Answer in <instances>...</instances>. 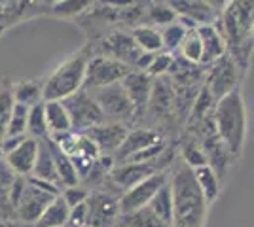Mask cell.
<instances>
[{
    "label": "cell",
    "instance_id": "ac0fdd59",
    "mask_svg": "<svg viewBox=\"0 0 254 227\" xmlns=\"http://www.w3.org/2000/svg\"><path fill=\"white\" fill-rule=\"evenodd\" d=\"M169 6L177 11L179 17H184L188 21L195 23L197 27L212 25L214 10L211 6H207L203 0H171Z\"/></svg>",
    "mask_w": 254,
    "mask_h": 227
},
{
    "label": "cell",
    "instance_id": "4316f807",
    "mask_svg": "<svg viewBox=\"0 0 254 227\" xmlns=\"http://www.w3.org/2000/svg\"><path fill=\"white\" fill-rule=\"evenodd\" d=\"M11 91H13V100L19 102V104H25V106H34L38 102H42V86L38 82H32V80H23V82H17L11 86Z\"/></svg>",
    "mask_w": 254,
    "mask_h": 227
},
{
    "label": "cell",
    "instance_id": "83f0119b",
    "mask_svg": "<svg viewBox=\"0 0 254 227\" xmlns=\"http://www.w3.org/2000/svg\"><path fill=\"white\" fill-rule=\"evenodd\" d=\"M180 57L190 63V65H201V57H203V47H201V38L197 33V27L195 29H186V34L182 38V44L179 47Z\"/></svg>",
    "mask_w": 254,
    "mask_h": 227
},
{
    "label": "cell",
    "instance_id": "7c38bea8",
    "mask_svg": "<svg viewBox=\"0 0 254 227\" xmlns=\"http://www.w3.org/2000/svg\"><path fill=\"white\" fill-rule=\"evenodd\" d=\"M127 133L129 131L126 129V125L116 121H105L101 125L87 129L84 135L95 144L101 155H114L127 138Z\"/></svg>",
    "mask_w": 254,
    "mask_h": 227
},
{
    "label": "cell",
    "instance_id": "4fadbf2b",
    "mask_svg": "<svg viewBox=\"0 0 254 227\" xmlns=\"http://www.w3.org/2000/svg\"><path fill=\"white\" fill-rule=\"evenodd\" d=\"M158 159L146 163H122L120 167H114L112 173L108 174L110 176V182L116 185L118 189H122V193H124L127 189H131L133 185H137L138 182L146 180L152 174L161 173L158 167Z\"/></svg>",
    "mask_w": 254,
    "mask_h": 227
},
{
    "label": "cell",
    "instance_id": "5b68a950",
    "mask_svg": "<svg viewBox=\"0 0 254 227\" xmlns=\"http://www.w3.org/2000/svg\"><path fill=\"white\" fill-rule=\"evenodd\" d=\"M131 70H133L131 66L118 61L114 57H108V55L93 57V59L87 61L84 89L95 91V89H101V87L120 84Z\"/></svg>",
    "mask_w": 254,
    "mask_h": 227
},
{
    "label": "cell",
    "instance_id": "f5cc1de1",
    "mask_svg": "<svg viewBox=\"0 0 254 227\" xmlns=\"http://www.w3.org/2000/svg\"><path fill=\"white\" fill-rule=\"evenodd\" d=\"M120 227H122V226H120Z\"/></svg>",
    "mask_w": 254,
    "mask_h": 227
},
{
    "label": "cell",
    "instance_id": "7402d4cb",
    "mask_svg": "<svg viewBox=\"0 0 254 227\" xmlns=\"http://www.w3.org/2000/svg\"><path fill=\"white\" fill-rule=\"evenodd\" d=\"M48 138V144H50V148H52V153H53V161H55V169H57V176H59V184L61 187H72V185H78L80 184V176L76 173V167L74 163L70 161V157L63 153V151L59 150L53 140L50 136H46Z\"/></svg>",
    "mask_w": 254,
    "mask_h": 227
},
{
    "label": "cell",
    "instance_id": "6da1fadb",
    "mask_svg": "<svg viewBox=\"0 0 254 227\" xmlns=\"http://www.w3.org/2000/svg\"><path fill=\"white\" fill-rule=\"evenodd\" d=\"M169 182L173 189V227H203L209 203L195 182L193 171L180 165Z\"/></svg>",
    "mask_w": 254,
    "mask_h": 227
},
{
    "label": "cell",
    "instance_id": "d4e9b609",
    "mask_svg": "<svg viewBox=\"0 0 254 227\" xmlns=\"http://www.w3.org/2000/svg\"><path fill=\"white\" fill-rule=\"evenodd\" d=\"M133 40L138 45L140 51H146V53H159L163 51V42H161V33L154 27L148 25H140L133 29Z\"/></svg>",
    "mask_w": 254,
    "mask_h": 227
},
{
    "label": "cell",
    "instance_id": "e575fe53",
    "mask_svg": "<svg viewBox=\"0 0 254 227\" xmlns=\"http://www.w3.org/2000/svg\"><path fill=\"white\" fill-rule=\"evenodd\" d=\"M182 157H184V165L190 167L191 171L207 165V157H205L201 144H195V142H188L182 146Z\"/></svg>",
    "mask_w": 254,
    "mask_h": 227
},
{
    "label": "cell",
    "instance_id": "681fc988",
    "mask_svg": "<svg viewBox=\"0 0 254 227\" xmlns=\"http://www.w3.org/2000/svg\"><path fill=\"white\" fill-rule=\"evenodd\" d=\"M0 220H2V216H0Z\"/></svg>",
    "mask_w": 254,
    "mask_h": 227
},
{
    "label": "cell",
    "instance_id": "ab89813d",
    "mask_svg": "<svg viewBox=\"0 0 254 227\" xmlns=\"http://www.w3.org/2000/svg\"><path fill=\"white\" fill-rule=\"evenodd\" d=\"M85 222H87V206L78 205L74 208H70V214H68V226L74 227H84Z\"/></svg>",
    "mask_w": 254,
    "mask_h": 227
},
{
    "label": "cell",
    "instance_id": "9a60e30c",
    "mask_svg": "<svg viewBox=\"0 0 254 227\" xmlns=\"http://www.w3.org/2000/svg\"><path fill=\"white\" fill-rule=\"evenodd\" d=\"M197 33L201 38L203 57L201 65H214L216 61H220L224 55H228V44L222 36L220 29L212 23V25H201L197 27Z\"/></svg>",
    "mask_w": 254,
    "mask_h": 227
},
{
    "label": "cell",
    "instance_id": "d6a6232c",
    "mask_svg": "<svg viewBox=\"0 0 254 227\" xmlns=\"http://www.w3.org/2000/svg\"><path fill=\"white\" fill-rule=\"evenodd\" d=\"M93 2L95 0H61L59 4L52 6L50 10L55 17L66 19V17H74V15H80L85 10H89L93 6Z\"/></svg>",
    "mask_w": 254,
    "mask_h": 227
},
{
    "label": "cell",
    "instance_id": "30bf717a",
    "mask_svg": "<svg viewBox=\"0 0 254 227\" xmlns=\"http://www.w3.org/2000/svg\"><path fill=\"white\" fill-rule=\"evenodd\" d=\"M59 197V195H57ZM55 199V195L48 193L40 189L38 185H34L29 180L27 182V187H25V193H23L19 205L15 206L13 210V216L17 218V222L21 224H27V226H34L40 216L44 214V210L48 208V205Z\"/></svg>",
    "mask_w": 254,
    "mask_h": 227
},
{
    "label": "cell",
    "instance_id": "52a82bcc",
    "mask_svg": "<svg viewBox=\"0 0 254 227\" xmlns=\"http://www.w3.org/2000/svg\"><path fill=\"white\" fill-rule=\"evenodd\" d=\"M87 227H116L120 224V197L106 189L91 191L87 201Z\"/></svg>",
    "mask_w": 254,
    "mask_h": 227
},
{
    "label": "cell",
    "instance_id": "bcb514c9",
    "mask_svg": "<svg viewBox=\"0 0 254 227\" xmlns=\"http://www.w3.org/2000/svg\"><path fill=\"white\" fill-rule=\"evenodd\" d=\"M0 159H4V151H2V146H0Z\"/></svg>",
    "mask_w": 254,
    "mask_h": 227
},
{
    "label": "cell",
    "instance_id": "f6af8a7d",
    "mask_svg": "<svg viewBox=\"0 0 254 227\" xmlns=\"http://www.w3.org/2000/svg\"><path fill=\"white\" fill-rule=\"evenodd\" d=\"M42 2H44V4H48V6L52 8V6H55V4H59L61 0H42Z\"/></svg>",
    "mask_w": 254,
    "mask_h": 227
},
{
    "label": "cell",
    "instance_id": "484cf974",
    "mask_svg": "<svg viewBox=\"0 0 254 227\" xmlns=\"http://www.w3.org/2000/svg\"><path fill=\"white\" fill-rule=\"evenodd\" d=\"M193 176H195V182L199 185L205 201L212 203L220 193V178H218V174L214 173L209 165H203L199 169H193Z\"/></svg>",
    "mask_w": 254,
    "mask_h": 227
},
{
    "label": "cell",
    "instance_id": "60d3db41",
    "mask_svg": "<svg viewBox=\"0 0 254 227\" xmlns=\"http://www.w3.org/2000/svg\"><path fill=\"white\" fill-rule=\"evenodd\" d=\"M25 138H27V135H25V136H10V135H6V136L2 138V142H0L2 151H4V157H6V153H10L11 150H15Z\"/></svg>",
    "mask_w": 254,
    "mask_h": 227
},
{
    "label": "cell",
    "instance_id": "f1b7e54d",
    "mask_svg": "<svg viewBox=\"0 0 254 227\" xmlns=\"http://www.w3.org/2000/svg\"><path fill=\"white\" fill-rule=\"evenodd\" d=\"M122 227H171L167 224H163L148 206L144 208H138L135 212H129V214H122L120 216V224Z\"/></svg>",
    "mask_w": 254,
    "mask_h": 227
},
{
    "label": "cell",
    "instance_id": "3957f363",
    "mask_svg": "<svg viewBox=\"0 0 254 227\" xmlns=\"http://www.w3.org/2000/svg\"><path fill=\"white\" fill-rule=\"evenodd\" d=\"M220 33L232 49L230 57L239 51L251 57L247 45L254 38V0H228L220 19Z\"/></svg>",
    "mask_w": 254,
    "mask_h": 227
},
{
    "label": "cell",
    "instance_id": "7a4b0ae2",
    "mask_svg": "<svg viewBox=\"0 0 254 227\" xmlns=\"http://www.w3.org/2000/svg\"><path fill=\"white\" fill-rule=\"evenodd\" d=\"M212 121L216 135L226 144L232 157L233 159L239 157V153L243 151L245 135H247V106L239 89L232 91L230 95H226L216 102Z\"/></svg>",
    "mask_w": 254,
    "mask_h": 227
},
{
    "label": "cell",
    "instance_id": "7bdbcfd3",
    "mask_svg": "<svg viewBox=\"0 0 254 227\" xmlns=\"http://www.w3.org/2000/svg\"><path fill=\"white\" fill-rule=\"evenodd\" d=\"M207 6H211L212 10H216V8H224L226 4H228V0H203Z\"/></svg>",
    "mask_w": 254,
    "mask_h": 227
},
{
    "label": "cell",
    "instance_id": "8fae6325",
    "mask_svg": "<svg viewBox=\"0 0 254 227\" xmlns=\"http://www.w3.org/2000/svg\"><path fill=\"white\" fill-rule=\"evenodd\" d=\"M167 182V176L163 173H156L148 176L146 180L138 182L137 185H133L131 189H127L120 195V210L122 214H129L135 212L138 208L148 206L152 201V197L158 193V189Z\"/></svg>",
    "mask_w": 254,
    "mask_h": 227
},
{
    "label": "cell",
    "instance_id": "4dcf8cb0",
    "mask_svg": "<svg viewBox=\"0 0 254 227\" xmlns=\"http://www.w3.org/2000/svg\"><path fill=\"white\" fill-rule=\"evenodd\" d=\"M13 91H11V84H4L0 87V142L8 133V125H10L11 110H13Z\"/></svg>",
    "mask_w": 254,
    "mask_h": 227
},
{
    "label": "cell",
    "instance_id": "9c48e42d",
    "mask_svg": "<svg viewBox=\"0 0 254 227\" xmlns=\"http://www.w3.org/2000/svg\"><path fill=\"white\" fill-rule=\"evenodd\" d=\"M93 98L97 100V104L101 106L103 114H105L106 121H116L120 123V119H127L133 116L135 112V104L129 100L127 93L122 87V82L120 84H114V86L108 87H101V89H95V91H89Z\"/></svg>",
    "mask_w": 254,
    "mask_h": 227
},
{
    "label": "cell",
    "instance_id": "74e56055",
    "mask_svg": "<svg viewBox=\"0 0 254 227\" xmlns=\"http://www.w3.org/2000/svg\"><path fill=\"white\" fill-rule=\"evenodd\" d=\"M89 189L82 187V185H72V187H64V191L61 193V197L64 199V203L68 205V208H74L78 205H84L89 197Z\"/></svg>",
    "mask_w": 254,
    "mask_h": 227
},
{
    "label": "cell",
    "instance_id": "816d5d0a",
    "mask_svg": "<svg viewBox=\"0 0 254 227\" xmlns=\"http://www.w3.org/2000/svg\"><path fill=\"white\" fill-rule=\"evenodd\" d=\"M116 227H120V226H116Z\"/></svg>",
    "mask_w": 254,
    "mask_h": 227
},
{
    "label": "cell",
    "instance_id": "d590c367",
    "mask_svg": "<svg viewBox=\"0 0 254 227\" xmlns=\"http://www.w3.org/2000/svg\"><path fill=\"white\" fill-rule=\"evenodd\" d=\"M175 65V59H173V55L167 53V51H159V53L154 55V59H152V65L148 68V74L154 78V76H163L167 74L171 68Z\"/></svg>",
    "mask_w": 254,
    "mask_h": 227
},
{
    "label": "cell",
    "instance_id": "ee69618b",
    "mask_svg": "<svg viewBox=\"0 0 254 227\" xmlns=\"http://www.w3.org/2000/svg\"><path fill=\"white\" fill-rule=\"evenodd\" d=\"M6 227H34V226H27V224H21V222H6Z\"/></svg>",
    "mask_w": 254,
    "mask_h": 227
},
{
    "label": "cell",
    "instance_id": "603a6c76",
    "mask_svg": "<svg viewBox=\"0 0 254 227\" xmlns=\"http://www.w3.org/2000/svg\"><path fill=\"white\" fill-rule=\"evenodd\" d=\"M68 214H70V208L59 195L48 205V208L44 210V214L34 224V227H64L68 224Z\"/></svg>",
    "mask_w": 254,
    "mask_h": 227
},
{
    "label": "cell",
    "instance_id": "ba28073f",
    "mask_svg": "<svg viewBox=\"0 0 254 227\" xmlns=\"http://www.w3.org/2000/svg\"><path fill=\"white\" fill-rule=\"evenodd\" d=\"M241 82V68L233 61L230 55H224L220 61H216L212 65L211 72L207 76L205 87L209 89L212 98L218 102L222 97L230 95L232 91L239 89Z\"/></svg>",
    "mask_w": 254,
    "mask_h": 227
},
{
    "label": "cell",
    "instance_id": "2e32d148",
    "mask_svg": "<svg viewBox=\"0 0 254 227\" xmlns=\"http://www.w3.org/2000/svg\"><path fill=\"white\" fill-rule=\"evenodd\" d=\"M36 157H38V140L32 138V136H27L15 150H11L10 153H6L4 161L8 163V167H10L15 174H19V176H29V174H32Z\"/></svg>",
    "mask_w": 254,
    "mask_h": 227
},
{
    "label": "cell",
    "instance_id": "f907efd6",
    "mask_svg": "<svg viewBox=\"0 0 254 227\" xmlns=\"http://www.w3.org/2000/svg\"><path fill=\"white\" fill-rule=\"evenodd\" d=\"M84 227H87V226H84Z\"/></svg>",
    "mask_w": 254,
    "mask_h": 227
},
{
    "label": "cell",
    "instance_id": "e0dca14e",
    "mask_svg": "<svg viewBox=\"0 0 254 227\" xmlns=\"http://www.w3.org/2000/svg\"><path fill=\"white\" fill-rule=\"evenodd\" d=\"M105 47L108 49V53H110L108 57H114L118 61L129 65L131 68L137 63L138 55L142 53L138 49V45L135 44V40H133V36L126 33H114L110 38H106Z\"/></svg>",
    "mask_w": 254,
    "mask_h": 227
},
{
    "label": "cell",
    "instance_id": "277c9868",
    "mask_svg": "<svg viewBox=\"0 0 254 227\" xmlns=\"http://www.w3.org/2000/svg\"><path fill=\"white\" fill-rule=\"evenodd\" d=\"M87 61L89 59L84 51L64 59L42 84L44 100H64L84 89Z\"/></svg>",
    "mask_w": 254,
    "mask_h": 227
},
{
    "label": "cell",
    "instance_id": "ffe728a7",
    "mask_svg": "<svg viewBox=\"0 0 254 227\" xmlns=\"http://www.w3.org/2000/svg\"><path fill=\"white\" fill-rule=\"evenodd\" d=\"M32 178H38V180H46V182H52V184H59V176H57V169H55V161H53V153L52 148L48 144V138H40L38 140V157L34 163V169H32Z\"/></svg>",
    "mask_w": 254,
    "mask_h": 227
},
{
    "label": "cell",
    "instance_id": "f546056e",
    "mask_svg": "<svg viewBox=\"0 0 254 227\" xmlns=\"http://www.w3.org/2000/svg\"><path fill=\"white\" fill-rule=\"evenodd\" d=\"M27 135L40 140L50 136L48 125H46V112H44V100L29 108V123H27Z\"/></svg>",
    "mask_w": 254,
    "mask_h": 227
},
{
    "label": "cell",
    "instance_id": "f35d334b",
    "mask_svg": "<svg viewBox=\"0 0 254 227\" xmlns=\"http://www.w3.org/2000/svg\"><path fill=\"white\" fill-rule=\"evenodd\" d=\"M27 178L25 176H15V180H13V184L10 187V206L11 210H15V206L19 205V201H21L23 193H25V187H27Z\"/></svg>",
    "mask_w": 254,
    "mask_h": 227
},
{
    "label": "cell",
    "instance_id": "1f68e13d",
    "mask_svg": "<svg viewBox=\"0 0 254 227\" xmlns=\"http://www.w3.org/2000/svg\"><path fill=\"white\" fill-rule=\"evenodd\" d=\"M159 33H161L163 51L173 53V51H179L180 44H182V38H184V34H186V27L177 19L175 23H171V25H167V27H163Z\"/></svg>",
    "mask_w": 254,
    "mask_h": 227
},
{
    "label": "cell",
    "instance_id": "7dc6e473",
    "mask_svg": "<svg viewBox=\"0 0 254 227\" xmlns=\"http://www.w3.org/2000/svg\"><path fill=\"white\" fill-rule=\"evenodd\" d=\"M0 227H6V222H4V220H0Z\"/></svg>",
    "mask_w": 254,
    "mask_h": 227
},
{
    "label": "cell",
    "instance_id": "44dd1931",
    "mask_svg": "<svg viewBox=\"0 0 254 227\" xmlns=\"http://www.w3.org/2000/svg\"><path fill=\"white\" fill-rule=\"evenodd\" d=\"M44 112H46V125L50 135H61L72 131V121L64 108L63 100H44Z\"/></svg>",
    "mask_w": 254,
    "mask_h": 227
},
{
    "label": "cell",
    "instance_id": "b9f144b4",
    "mask_svg": "<svg viewBox=\"0 0 254 227\" xmlns=\"http://www.w3.org/2000/svg\"><path fill=\"white\" fill-rule=\"evenodd\" d=\"M108 4H112L114 8H129L131 4H135L137 0H106Z\"/></svg>",
    "mask_w": 254,
    "mask_h": 227
},
{
    "label": "cell",
    "instance_id": "836d02e7",
    "mask_svg": "<svg viewBox=\"0 0 254 227\" xmlns=\"http://www.w3.org/2000/svg\"><path fill=\"white\" fill-rule=\"evenodd\" d=\"M27 123H29V106L15 102L13 110H11L10 125H8L6 135H10V136H25L27 135Z\"/></svg>",
    "mask_w": 254,
    "mask_h": 227
},
{
    "label": "cell",
    "instance_id": "5bb4252c",
    "mask_svg": "<svg viewBox=\"0 0 254 227\" xmlns=\"http://www.w3.org/2000/svg\"><path fill=\"white\" fill-rule=\"evenodd\" d=\"M122 87L127 93L129 100L135 104V108H140L144 104H148L152 100L154 93V82L148 72L142 70H131L129 74L122 80Z\"/></svg>",
    "mask_w": 254,
    "mask_h": 227
},
{
    "label": "cell",
    "instance_id": "8d00e7d4",
    "mask_svg": "<svg viewBox=\"0 0 254 227\" xmlns=\"http://www.w3.org/2000/svg\"><path fill=\"white\" fill-rule=\"evenodd\" d=\"M150 19L156 23V25H161V27H167L171 23H175L179 19L177 11L173 10L167 4H159V6H152L150 10Z\"/></svg>",
    "mask_w": 254,
    "mask_h": 227
},
{
    "label": "cell",
    "instance_id": "c3c4849f",
    "mask_svg": "<svg viewBox=\"0 0 254 227\" xmlns=\"http://www.w3.org/2000/svg\"><path fill=\"white\" fill-rule=\"evenodd\" d=\"M64 227H74V226H68V224H66V226H64Z\"/></svg>",
    "mask_w": 254,
    "mask_h": 227
},
{
    "label": "cell",
    "instance_id": "d6986e66",
    "mask_svg": "<svg viewBox=\"0 0 254 227\" xmlns=\"http://www.w3.org/2000/svg\"><path fill=\"white\" fill-rule=\"evenodd\" d=\"M158 140H159L158 133H154V131H146V129L131 131V133H127V138L124 140V144L120 146V150L112 157L127 163L133 155H137L138 151L146 150L148 146H152L154 142Z\"/></svg>",
    "mask_w": 254,
    "mask_h": 227
},
{
    "label": "cell",
    "instance_id": "cb8c5ba5",
    "mask_svg": "<svg viewBox=\"0 0 254 227\" xmlns=\"http://www.w3.org/2000/svg\"><path fill=\"white\" fill-rule=\"evenodd\" d=\"M148 208L163 224L173 227V189H171L169 180L159 187L158 193L152 197V201L148 203Z\"/></svg>",
    "mask_w": 254,
    "mask_h": 227
},
{
    "label": "cell",
    "instance_id": "8992f818",
    "mask_svg": "<svg viewBox=\"0 0 254 227\" xmlns=\"http://www.w3.org/2000/svg\"><path fill=\"white\" fill-rule=\"evenodd\" d=\"M63 104L66 112H68V116H70L74 133L76 131H84L85 133L87 129L106 121L101 106L97 104V100L87 89H80L72 97L64 98Z\"/></svg>",
    "mask_w": 254,
    "mask_h": 227
}]
</instances>
